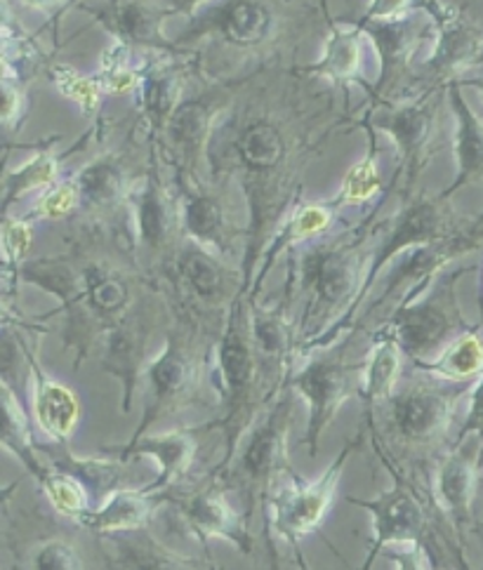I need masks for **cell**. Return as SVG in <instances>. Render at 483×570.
<instances>
[{
  "label": "cell",
  "instance_id": "6da1fadb",
  "mask_svg": "<svg viewBox=\"0 0 483 570\" xmlns=\"http://www.w3.org/2000/svg\"><path fill=\"white\" fill-rule=\"evenodd\" d=\"M295 392L286 382L267 411H262L257 420L248 426L246 439L236 448L231 462L223 472L213 474L215 479L234 485L238 493L248 498L246 519H250L257 500L269 498L276 488V479H284L290 472L288 445L293 430Z\"/></svg>",
  "mask_w": 483,
  "mask_h": 570
},
{
  "label": "cell",
  "instance_id": "7a4b0ae2",
  "mask_svg": "<svg viewBox=\"0 0 483 570\" xmlns=\"http://www.w3.org/2000/svg\"><path fill=\"white\" fill-rule=\"evenodd\" d=\"M470 390L472 384L441 386L432 382L396 386V392L379 403L387 443L411 453L434 448V443L446 439L457 403L470 396Z\"/></svg>",
  "mask_w": 483,
  "mask_h": 570
},
{
  "label": "cell",
  "instance_id": "3957f363",
  "mask_svg": "<svg viewBox=\"0 0 483 570\" xmlns=\"http://www.w3.org/2000/svg\"><path fill=\"white\" fill-rule=\"evenodd\" d=\"M460 276L462 272L438 278L425 295L417 293L425 283L422 281L392 316L387 333L415 365L432 361V356L436 358L455 337L467 333L455 304V283Z\"/></svg>",
  "mask_w": 483,
  "mask_h": 570
},
{
  "label": "cell",
  "instance_id": "277c9868",
  "mask_svg": "<svg viewBox=\"0 0 483 570\" xmlns=\"http://www.w3.org/2000/svg\"><path fill=\"white\" fill-rule=\"evenodd\" d=\"M361 377H364V368L347 363L345 344L316 354L302 368L288 373L290 390L299 394L309 409L305 441L312 455H316L318 441L324 439L342 405L361 394Z\"/></svg>",
  "mask_w": 483,
  "mask_h": 570
},
{
  "label": "cell",
  "instance_id": "5b68a950",
  "mask_svg": "<svg viewBox=\"0 0 483 570\" xmlns=\"http://www.w3.org/2000/svg\"><path fill=\"white\" fill-rule=\"evenodd\" d=\"M356 445H361V434L347 441V445L342 448V453L333 460L326 474L318 476L316 481H305L290 470L288 483L274 488L269 495L272 517L267 521L280 540L288 542L290 547H299V540L314 533L321 521L326 519L342 472H345V464Z\"/></svg>",
  "mask_w": 483,
  "mask_h": 570
},
{
  "label": "cell",
  "instance_id": "8992f818",
  "mask_svg": "<svg viewBox=\"0 0 483 570\" xmlns=\"http://www.w3.org/2000/svg\"><path fill=\"white\" fill-rule=\"evenodd\" d=\"M142 377L147 382L145 413L130 441L149 434L151 424L158 420L175 415L191 405L200 384V361L183 340L172 335L168 337L166 347L147 363Z\"/></svg>",
  "mask_w": 483,
  "mask_h": 570
},
{
  "label": "cell",
  "instance_id": "52a82bcc",
  "mask_svg": "<svg viewBox=\"0 0 483 570\" xmlns=\"http://www.w3.org/2000/svg\"><path fill=\"white\" fill-rule=\"evenodd\" d=\"M164 504H170L177 514V523L191 538L208 542L213 538L229 540L238 552H253V535L248 531L246 514H238L229 504L219 479L183 485L179 483L172 491L160 495Z\"/></svg>",
  "mask_w": 483,
  "mask_h": 570
},
{
  "label": "cell",
  "instance_id": "ba28073f",
  "mask_svg": "<svg viewBox=\"0 0 483 570\" xmlns=\"http://www.w3.org/2000/svg\"><path fill=\"white\" fill-rule=\"evenodd\" d=\"M394 485L387 488L373 500H358L347 495V502L366 509L373 521V540L368 549V559L361 570H371L377 554L390 544H420L430 549L432 542V521L422 498L413 491V485L394 474Z\"/></svg>",
  "mask_w": 483,
  "mask_h": 570
},
{
  "label": "cell",
  "instance_id": "9c48e42d",
  "mask_svg": "<svg viewBox=\"0 0 483 570\" xmlns=\"http://www.w3.org/2000/svg\"><path fill=\"white\" fill-rule=\"evenodd\" d=\"M441 200H415L411 203L408 208L401 210L396 215V222L394 227L387 232V236L382 238L379 248L375 250L373 259H371V267H368V274H366V281L364 285H361V291L354 299L352 307L347 309V314L342 316L335 328L324 337V344L328 340H333L345 325L354 318V312L358 309L361 299H364L371 291V285L375 283V276L382 272V267L385 264H390L396 255L401 253H408V250H415V248H422V246H432V243H438V240H448L453 236H460L453 224H451V215L446 213V208L441 206Z\"/></svg>",
  "mask_w": 483,
  "mask_h": 570
},
{
  "label": "cell",
  "instance_id": "30bf717a",
  "mask_svg": "<svg viewBox=\"0 0 483 570\" xmlns=\"http://www.w3.org/2000/svg\"><path fill=\"white\" fill-rule=\"evenodd\" d=\"M483 464V443L479 436L457 439L451 451L434 462L430 495L462 540L474 519V498L479 470Z\"/></svg>",
  "mask_w": 483,
  "mask_h": 570
},
{
  "label": "cell",
  "instance_id": "8fae6325",
  "mask_svg": "<svg viewBox=\"0 0 483 570\" xmlns=\"http://www.w3.org/2000/svg\"><path fill=\"white\" fill-rule=\"evenodd\" d=\"M208 432V426L200 430H177L164 434H145L142 439L130 441L118 451V460L130 462L135 458H151L158 464L156 481L147 483L145 491L151 495H164L187 479L191 464L198 455L200 434Z\"/></svg>",
  "mask_w": 483,
  "mask_h": 570
},
{
  "label": "cell",
  "instance_id": "7c38bea8",
  "mask_svg": "<svg viewBox=\"0 0 483 570\" xmlns=\"http://www.w3.org/2000/svg\"><path fill=\"white\" fill-rule=\"evenodd\" d=\"M299 281L312 297V309H335L349 297L354 304L358 295V262L349 248L318 246L302 255Z\"/></svg>",
  "mask_w": 483,
  "mask_h": 570
},
{
  "label": "cell",
  "instance_id": "4fadbf2b",
  "mask_svg": "<svg viewBox=\"0 0 483 570\" xmlns=\"http://www.w3.org/2000/svg\"><path fill=\"white\" fill-rule=\"evenodd\" d=\"M164 504V498L147 493L145 488L130 491V488H116L102 502L78 521V525L88 528L90 533L105 538L111 533L142 531L149 525L151 514Z\"/></svg>",
  "mask_w": 483,
  "mask_h": 570
},
{
  "label": "cell",
  "instance_id": "5bb4252c",
  "mask_svg": "<svg viewBox=\"0 0 483 570\" xmlns=\"http://www.w3.org/2000/svg\"><path fill=\"white\" fill-rule=\"evenodd\" d=\"M31 371V409L33 420L50 441L67 443L78 422V399L62 382H55L38 368L33 354H29Z\"/></svg>",
  "mask_w": 483,
  "mask_h": 570
},
{
  "label": "cell",
  "instance_id": "9a60e30c",
  "mask_svg": "<svg viewBox=\"0 0 483 570\" xmlns=\"http://www.w3.org/2000/svg\"><path fill=\"white\" fill-rule=\"evenodd\" d=\"M145 344L147 335L135 323H126L120 318L105 333V347L99 363L107 373L120 380L124 386V413L130 411V403L139 380L145 375Z\"/></svg>",
  "mask_w": 483,
  "mask_h": 570
},
{
  "label": "cell",
  "instance_id": "2e32d148",
  "mask_svg": "<svg viewBox=\"0 0 483 570\" xmlns=\"http://www.w3.org/2000/svg\"><path fill=\"white\" fill-rule=\"evenodd\" d=\"M111 570H200L187 557L172 552L156 540L147 528L130 533H111L102 538Z\"/></svg>",
  "mask_w": 483,
  "mask_h": 570
},
{
  "label": "cell",
  "instance_id": "e0dca14e",
  "mask_svg": "<svg viewBox=\"0 0 483 570\" xmlns=\"http://www.w3.org/2000/svg\"><path fill=\"white\" fill-rule=\"evenodd\" d=\"M451 107L455 114V158H457V175L453 185L441 194V198H451L470 181L483 179V120L470 109L467 99L462 97L460 83H451Z\"/></svg>",
  "mask_w": 483,
  "mask_h": 570
},
{
  "label": "cell",
  "instance_id": "ac0fdd59",
  "mask_svg": "<svg viewBox=\"0 0 483 570\" xmlns=\"http://www.w3.org/2000/svg\"><path fill=\"white\" fill-rule=\"evenodd\" d=\"M483 50V29L472 27L460 14L451 10L438 19V38L430 57V69L434 73H455L476 67Z\"/></svg>",
  "mask_w": 483,
  "mask_h": 570
},
{
  "label": "cell",
  "instance_id": "d6986e66",
  "mask_svg": "<svg viewBox=\"0 0 483 570\" xmlns=\"http://www.w3.org/2000/svg\"><path fill=\"white\" fill-rule=\"evenodd\" d=\"M401 375V347L398 342L385 331L375 340L373 350L364 363V377H361V399L366 403V415H371L379 403H385L398 386Z\"/></svg>",
  "mask_w": 483,
  "mask_h": 570
},
{
  "label": "cell",
  "instance_id": "ffe728a7",
  "mask_svg": "<svg viewBox=\"0 0 483 570\" xmlns=\"http://www.w3.org/2000/svg\"><path fill=\"white\" fill-rule=\"evenodd\" d=\"M177 276L185 291L204 304H217L227 295V274L217 255L196 246H187L177 255Z\"/></svg>",
  "mask_w": 483,
  "mask_h": 570
},
{
  "label": "cell",
  "instance_id": "44dd1931",
  "mask_svg": "<svg viewBox=\"0 0 483 570\" xmlns=\"http://www.w3.org/2000/svg\"><path fill=\"white\" fill-rule=\"evenodd\" d=\"M97 19L116 38V43H124L128 48L164 46V36H160V17L142 3L111 6L109 10H99Z\"/></svg>",
  "mask_w": 483,
  "mask_h": 570
},
{
  "label": "cell",
  "instance_id": "7402d4cb",
  "mask_svg": "<svg viewBox=\"0 0 483 570\" xmlns=\"http://www.w3.org/2000/svg\"><path fill=\"white\" fill-rule=\"evenodd\" d=\"M183 227L196 246L206 248L215 255H225L229 248V232L227 219L219 203L204 194H191L183 203Z\"/></svg>",
  "mask_w": 483,
  "mask_h": 570
},
{
  "label": "cell",
  "instance_id": "603a6c76",
  "mask_svg": "<svg viewBox=\"0 0 483 570\" xmlns=\"http://www.w3.org/2000/svg\"><path fill=\"white\" fill-rule=\"evenodd\" d=\"M132 217L137 238L142 246L158 253L168 246L172 234V213L168 198L164 196L154 181L139 187L132 196Z\"/></svg>",
  "mask_w": 483,
  "mask_h": 570
},
{
  "label": "cell",
  "instance_id": "cb8c5ba5",
  "mask_svg": "<svg viewBox=\"0 0 483 570\" xmlns=\"http://www.w3.org/2000/svg\"><path fill=\"white\" fill-rule=\"evenodd\" d=\"M420 371L434 375L436 380L465 384L472 377L483 375V340L467 331L455 337L436 358L420 363Z\"/></svg>",
  "mask_w": 483,
  "mask_h": 570
},
{
  "label": "cell",
  "instance_id": "d4e9b609",
  "mask_svg": "<svg viewBox=\"0 0 483 570\" xmlns=\"http://www.w3.org/2000/svg\"><path fill=\"white\" fill-rule=\"evenodd\" d=\"M375 128L387 132L396 147L411 163L425 147L432 128V109L427 105H411L401 109H379L375 114Z\"/></svg>",
  "mask_w": 483,
  "mask_h": 570
},
{
  "label": "cell",
  "instance_id": "484cf974",
  "mask_svg": "<svg viewBox=\"0 0 483 570\" xmlns=\"http://www.w3.org/2000/svg\"><path fill=\"white\" fill-rule=\"evenodd\" d=\"M0 399H3V445L12 455L22 460V464L36 476V481H40L48 474V464L40 458L38 443L31 436V424L27 420V413L22 405H19V399L12 392L10 382L6 380Z\"/></svg>",
  "mask_w": 483,
  "mask_h": 570
},
{
  "label": "cell",
  "instance_id": "4316f807",
  "mask_svg": "<svg viewBox=\"0 0 483 570\" xmlns=\"http://www.w3.org/2000/svg\"><path fill=\"white\" fill-rule=\"evenodd\" d=\"M361 27H368V36L375 40V48L379 52V62H382V86H385L392 78V73L406 62V57L415 46L413 19L401 17V19H390V22H368Z\"/></svg>",
  "mask_w": 483,
  "mask_h": 570
},
{
  "label": "cell",
  "instance_id": "83f0119b",
  "mask_svg": "<svg viewBox=\"0 0 483 570\" xmlns=\"http://www.w3.org/2000/svg\"><path fill=\"white\" fill-rule=\"evenodd\" d=\"M76 189L80 203H83L86 208H109L124 196V173H120V166L116 160L99 158L78 173Z\"/></svg>",
  "mask_w": 483,
  "mask_h": 570
},
{
  "label": "cell",
  "instance_id": "f1b7e54d",
  "mask_svg": "<svg viewBox=\"0 0 483 570\" xmlns=\"http://www.w3.org/2000/svg\"><path fill=\"white\" fill-rule=\"evenodd\" d=\"M236 151L250 173H269L284 158V137L274 126L259 120L240 132Z\"/></svg>",
  "mask_w": 483,
  "mask_h": 570
},
{
  "label": "cell",
  "instance_id": "f546056e",
  "mask_svg": "<svg viewBox=\"0 0 483 570\" xmlns=\"http://www.w3.org/2000/svg\"><path fill=\"white\" fill-rule=\"evenodd\" d=\"M364 33L356 29H335L328 40L324 59H321L316 71L335 80L356 78L364 67V46H361Z\"/></svg>",
  "mask_w": 483,
  "mask_h": 570
},
{
  "label": "cell",
  "instance_id": "4dcf8cb0",
  "mask_svg": "<svg viewBox=\"0 0 483 570\" xmlns=\"http://www.w3.org/2000/svg\"><path fill=\"white\" fill-rule=\"evenodd\" d=\"M179 83L170 69L154 67L142 76V111L149 124L160 130L168 128V120L177 111Z\"/></svg>",
  "mask_w": 483,
  "mask_h": 570
},
{
  "label": "cell",
  "instance_id": "1f68e13d",
  "mask_svg": "<svg viewBox=\"0 0 483 570\" xmlns=\"http://www.w3.org/2000/svg\"><path fill=\"white\" fill-rule=\"evenodd\" d=\"M272 27L269 10L257 0H236L223 17V33L236 46H255Z\"/></svg>",
  "mask_w": 483,
  "mask_h": 570
},
{
  "label": "cell",
  "instance_id": "d6a6232c",
  "mask_svg": "<svg viewBox=\"0 0 483 570\" xmlns=\"http://www.w3.org/2000/svg\"><path fill=\"white\" fill-rule=\"evenodd\" d=\"M210 130V111L200 101H189V105L177 107L172 118L168 120L170 145L177 154L185 158L196 156L204 147V141Z\"/></svg>",
  "mask_w": 483,
  "mask_h": 570
},
{
  "label": "cell",
  "instance_id": "836d02e7",
  "mask_svg": "<svg viewBox=\"0 0 483 570\" xmlns=\"http://www.w3.org/2000/svg\"><path fill=\"white\" fill-rule=\"evenodd\" d=\"M38 483H40V491L50 498L52 507L62 517H71L73 521H80L92 509L90 493L67 474H59L48 466V474Z\"/></svg>",
  "mask_w": 483,
  "mask_h": 570
},
{
  "label": "cell",
  "instance_id": "e575fe53",
  "mask_svg": "<svg viewBox=\"0 0 483 570\" xmlns=\"http://www.w3.org/2000/svg\"><path fill=\"white\" fill-rule=\"evenodd\" d=\"M57 175V160L43 151L33 156L29 163H24L22 168L17 170H10L8 177H6V185H3V203H6V210L12 206V203L24 196L27 191L31 189H43L48 187L50 181L55 179Z\"/></svg>",
  "mask_w": 483,
  "mask_h": 570
},
{
  "label": "cell",
  "instance_id": "d590c367",
  "mask_svg": "<svg viewBox=\"0 0 483 570\" xmlns=\"http://www.w3.org/2000/svg\"><path fill=\"white\" fill-rule=\"evenodd\" d=\"M22 570H86V563L67 538H46L29 549Z\"/></svg>",
  "mask_w": 483,
  "mask_h": 570
},
{
  "label": "cell",
  "instance_id": "8d00e7d4",
  "mask_svg": "<svg viewBox=\"0 0 483 570\" xmlns=\"http://www.w3.org/2000/svg\"><path fill=\"white\" fill-rule=\"evenodd\" d=\"M250 340L255 344V352L259 354L262 363L265 361H284L288 354V335L284 328V321L269 312H253L250 321Z\"/></svg>",
  "mask_w": 483,
  "mask_h": 570
},
{
  "label": "cell",
  "instance_id": "74e56055",
  "mask_svg": "<svg viewBox=\"0 0 483 570\" xmlns=\"http://www.w3.org/2000/svg\"><path fill=\"white\" fill-rule=\"evenodd\" d=\"M379 189V175L375 168V158L368 154L364 160L356 163L345 179V189H342V198L345 200H368Z\"/></svg>",
  "mask_w": 483,
  "mask_h": 570
},
{
  "label": "cell",
  "instance_id": "f35d334b",
  "mask_svg": "<svg viewBox=\"0 0 483 570\" xmlns=\"http://www.w3.org/2000/svg\"><path fill=\"white\" fill-rule=\"evenodd\" d=\"M328 224H331V213H328L326 208H321V206H305V208H302V210L288 222V227H286L284 236H280V238L276 240L274 248H278L280 243L309 238V236H314V234H318V232H324V229L328 227Z\"/></svg>",
  "mask_w": 483,
  "mask_h": 570
},
{
  "label": "cell",
  "instance_id": "ab89813d",
  "mask_svg": "<svg viewBox=\"0 0 483 570\" xmlns=\"http://www.w3.org/2000/svg\"><path fill=\"white\" fill-rule=\"evenodd\" d=\"M55 80H57V86L62 88V92L67 97H71L73 101H78L80 107H83V111H92L97 107L99 88H97V83H92L90 78L78 76L71 69H57Z\"/></svg>",
  "mask_w": 483,
  "mask_h": 570
},
{
  "label": "cell",
  "instance_id": "60d3db41",
  "mask_svg": "<svg viewBox=\"0 0 483 570\" xmlns=\"http://www.w3.org/2000/svg\"><path fill=\"white\" fill-rule=\"evenodd\" d=\"M78 203H80V196L76 185H59L43 200H40L36 213L40 217H65L78 206Z\"/></svg>",
  "mask_w": 483,
  "mask_h": 570
},
{
  "label": "cell",
  "instance_id": "b9f144b4",
  "mask_svg": "<svg viewBox=\"0 0 483 570\" xmlns=\"http://www.w3.org/2000/svg\"><path fill=\"white\" fill-rule=\"evenodd\" d=\"M31 243V232L29 224L24 219H8L3 227V248H6V262L17 264L24 257Z\"/></svg>",
  "mask_w": 483,
  "mask_h": 570
},
{
  "label": "cell",
  "instance_id": "7bdbcfd3",
  "mask_svg": "<svg viewBox=\"0 0 483 570\" xmlns=\"http://www.w3.org/2000/svg\"><path fill=\"white\" fill-rule=\"evenodd\" d=\"M265 547H267V566L265 570H309L305 557L299 554V547H290L293 557L280 554L276 544V533L272 531L269 521H265Z\"/></svg>",
  "mask_w": 483,
  "mask_h": 570
},
{
  "label": "cell",
  "instance_id": "ee69618b",
  "mask_svg": "<svg viewBox=\"0 0 483 570\" xmlns=\"http://www.w3.org/2000/svg\"><path fill=\"white\" fill-rule=\"evenodd\" d=\"M390 559L396 563V570H434L430 549L420 544H401L398 552L390 554Z\"/></svg>",
  "mask_w": 483,
  "mask_h": 570
},
{
  "label": "cell",
  "instance_id": "f6af8a7d",
  "mask_svg": "<svg viewBox=\"0 0 483 570\" xmlns=\"http://www.w3.org/2000/svg\"><path fill=\"white\" fill-rule=\"evenodd\" d=\"M408 10H411V0H371L368 12L361 24L390 22V19L408 17Z\"/></svg>",
  "mask_w": 483,
  "mask_h": 570
},
{
  "label": "cell",
  "instance_id": "bcb514c9",
  "mask_svg": "<svg viewBox=\"0 0 483 570\" xmlns=\"http://www.w3.org/2000/svg\"><path fill=\"white\" fill-rule=\"evenodd\" d=\"M19 109V90L10 86V80L6 78V90H3V120L10 124L12 114Z\"/></svg>",
  "mask_w": 483,
  "mask_h": 570
},
{
  "label": "cell",
  "instance_id": "7dc6e473",
  "mask_svg": "<svg viewBox=\"0 0 483 570\" xmlns=\"http://www.w3.org/2000/svg\"><path fill=\"white\" fill-rule=\"evenodd\" d=\"M206 3H210V0H168V8L170 12H177V14H194Z\"/></svg>",
  "mask_w": 483,
  "mask_h": 570
},
{
  "label": "cell",
  "instance_id": "c3c4849f",
  "mask_svg": "<svg viewBox=\"0 0 483 570\" xmlns=\"http://www.w3.org/2000/svg\"><path fill=\"white\" fill-rule=\"evenodd\" d=\"M474 69H479V73H474V76H467V78H455L460 86H470V88H476L479 92H481V97H483V67H474Z\"/></svg>",
  "mask_w": 483,
  "mask_h": 570
},
{
  "label": "cell",
  "instance_id": "681fc988",
  "mask_svg": "<svg viewBox=\"0 0 483 570\" xmlns=\"http://www.w3.org/2000/svg\"><path fill=\"white\" fill-rule=\"evenodd\" d=\"M22 3H27L31 8H50V6L59 3V0H22Z\"/></svg>",
  "mask_w": 483,
  "mask_h": 570
},
{
  "label": "cell",
  "instance_id": "f907efd6",
  "mask_svg": "<svg viewBox=\"0 0 483 570\" xmlns=\"http://www.w3.org/2000/svg\"><path fill=\"white\" fill-rule=\"evenodd\" d=\"M472 232L474 234H479V236H483V213L476 217V222L472 224Z\"/></svg>",
  "mask_w": 483,
  "mask_h": 570
},
{
  "label": "cell",
  "instance_id": "816d5d0a",
  "mask_svg": "<svg viewBox=\"0 0 483 570\" xmlns=\"http://www.w3.org/2000/svg\"><path fill=\"white\" fill-rule=\"evenodd\" d=\"M476 67H483V50H481V55H479V59H476Z\"/></svg>",
  "mask_w": 483,
  "mask_h": 570
}]
</instances>
